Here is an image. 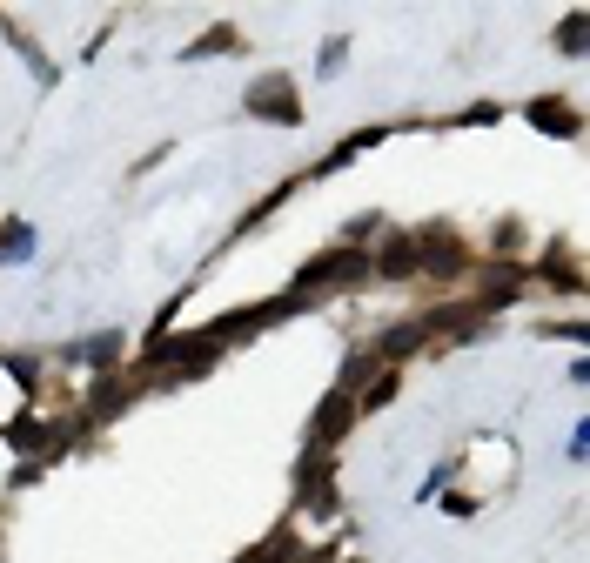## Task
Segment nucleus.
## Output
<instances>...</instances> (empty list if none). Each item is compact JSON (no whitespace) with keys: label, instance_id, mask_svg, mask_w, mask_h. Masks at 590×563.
<instances>
[{"label":"nucleus","instance_id":"1","mask_svg":"<svg viewBox=\"0 0 590 563\" xmlns=\"http://www.w3.org/2000/svg\"><path fill=\"white\" fill-rule=\"evenodd\" d=\"M363 275H369V255H363V248H329V255H316L309 269L295 275L289 295H302V302H309L316 289H349V282H363Z\"/></svg>","mask_w":590,"mask_h":563},{"label":"nucleus","instance_id":"2","mask_svg":"<svg viewBox=\"0 0 590 563\" xmlns=\"http://www.w3.org/2000/svg\"><path fill=\"white\" fill-rule=\"evenodd\" d=\"M249 114H262V121H282V128H295V121H302V101H295L289 74H269V81H255V88H249Z\"/></svg>","mask_w":590,"mask_h":563},{"label":"nucleus","instance_id":"3","mask_svg":"<svg viewBox=\"0 0 590 563\" xmlns=\"http://www.w3.org/2000/svg\"><path fill=\"white\" fill-rule=\"evenodd\" d=\"M349 416H356V396H349V389H336V396L316 409V423H309V450H336V436L349 429Z\"/></svg>","mask_w":590,"mask_h":563},{"label":"nucleus","instance_id":"4","mask_svg":"<svg viewBox=\"0 0 590 563\" xmlns=\"http://www.w3.org/2000/svg\"><path fill=\"white\" fill-rule=\"evenodd\" d=\"M369 275H389V282L416 275V235H396V242H389L383 255H369Z\"/></svg>","mask_w":590,"mask_h":563},{"label":"nucleus","instance_id":"5","mask_svg":"<svg viewBox=\"0 0 590 563\" xmlns=\"http://www.w3.org/2000/svg\"><path fill=\"white\" fill-rule=\"evenodd\" d=\"M530 121L550 128V135H577V114H570V101H557V94H550V101H530Z\"/></svg>","mask_w":590,"mask_h":563},{"label":"nucleus","instance_id":"6","mask_svg":"<svg viewBox=\"0 0 590 563\" xmlns=\"http://www.w3.org/2000/svg\"><path fill=\"white\" fill-rule=\"evenodd\" d=\"M27 255H34V228L27 222H0V269H7V262H27Z\"/></svg>","mask_w":590,"mask_h":563},{"label":"nucleus","instance_id":"7","mask_svg":"<svg viewBox=\"0 0 590 563\" xmlns=\"http://www.w3.org/2000/svg\"><path fill=\"white\" fill-rule=\"evenodd\" d=\"M228 47H235V27H208L202 41L182 54V61H208V54H228Z\"/></svg>","mask_w":590,"mask_h":563},{"label":"nucleus","instance_id":"8","mask_svg":"<svg viewBox=\"0 0 590 563\" xmlns=\"http://www.w3.org/2000/svg\"><path fill=\"white\" fill-rule=\"evenodd\" d=\"M389 396H396V369H383V376H376V383L363 389V403H356V409H383Z\"/></svg>","mask_w":590,"mask_h":563},{"label":"nucleus","instance_id":"9","mask_svg":"<svg viewBox=\"0 0 590 563\" xmlns=\"http://www.w3.org/2000/svg\"><path fill=\"white\" fill-rule=\"evenodd\" d=\"M584 27H590V14H570V21H564V34H557V41H564V54H577V47H584Z\"/></svg>","mask_w":590,"mask_h":563}]
</instances>
